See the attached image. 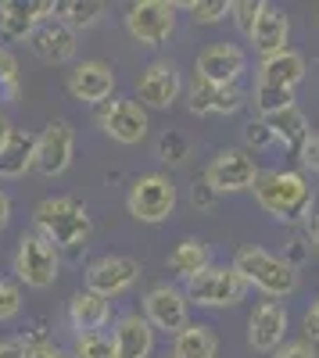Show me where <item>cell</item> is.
<instances>
[{
  "instance_id": "1",
  "label": "cell",
  "mask_w": 319,
  "mask_h": 358,
  "mask_svg": "<svg viewBox=\"0 0 319 358\" xmlns=\"http://www.w3.org/2000/svg\"><path fill=\"white\" fill-rule=\"evenodd\" d=\"M255 201L262 204V212L273 215L276 222L298 226L312 212L316 190H312L309 179L302 172H295V169H269V172H258Z\"/></svg>"
},
{
  "instance_id": "2",
  "label": "cell",
  "mask_w": 319,
  "mask_h": 358,
  "mask_svg": "<svg viewBox=\"0 0 319 358\" xmlns=\"http://www.w3.org/2000/svg\"><path fill=\"white\" fill-rule=\"evenodd\" d=\"M33 222H36V233L47 236V241L62 251H79L86 248V241H90L94 233V219L90 212H86V204L76 201V197H47L36 204L33 212Z\"/></svg>"
},
{
  "instance_id": "3",
  "label": "cell",
  "mask_w": 319,
  "mask_h": 358,
  "mask_svg": "<svg viewBox=\"0 0 319 358\" xmlns=\"http://www.w3.org/2000/svg\"><path fill=\"white\" fill-rule=\"evenodd\" d=\"M234 268L248 280V287L262 290L269 301H276V297H291L298 290V268L283 255H273L266 248H255V244L237 248Z\"/></svg>"
},
{
  "instance_id": "4",
  "label": "cell",
  "mask_w": 319,
  "mask_h": 358,
  "mask_svg": "<svg viewBox=\"0 0 319 358\" xmlns=\"http://www.w3.org/2000/svg\"><path fill=\"white\" fill-rule=\"evenodd\" d=\"M180 204V190L176 183L165 176V172H148V176H136L133 187L126 194V208L136 222H148V226H158L165 222Z\"/></svg>"
},
{
  "instance_id": "5",
  "label": "cell",
  "mask_w": 319,
  "mask_h": 358,
  "mask_svg": "<svg viewBox=\"0 0 319 358\" xmlns=\"http://www.w3.org/2000/svg\"><path fill=\"white\" fill-rule=\"evenodd\" d=\"M248 280L237 273L234 265H208L205 273L187 280V301L201 308H229L248 297Z\"/></svg>"
},
{
  "instance_id": "6",
  "label": "cell",
  "mask_w": 319,
  "mask_h": 358,
  "mask_svg": "<svg viewBox=\"0 0 319 358\" xmlns=\"http://www.w3.org/2000/svg\"><path fill=\"white\" fill-rule=\"evenodd\" d=\"M57 273H62L57 248L40 233H25L15 251V276L33 290H47V287H54Z\"/></svg>"
},
{
  "instance_id": "7",
  "label": "cell",
  "mask_w": 319,
  "mask_h": 358,
  "mask_svg": "<svg viewBox=\"0 0 319 358\" xmlns=\"http://www.w3.org/2000/svg\"><path fill=\"white\" fill-rule=\"evenodd\" d=\"M126 33L140 47H162L176 33V4L165 0H140L126 8Z\"/></svg>"
},
{
  "instance_id": "8",
  "label": "cell",
  "mask_w": 319,
  "mask_h": 358,
  "mask_svg": "<svg viewBox=\"0 0 319 358\" xmlns=\"http://www.w3.org/2000/svg\"><path fill=\"white\" fill-rule=\"evenodd\" d=\"M205 183L215 194H241V190H255L258 183V165L244 147H226L219 151L208 169H205Z\"/></svg>"
},
{
  "instance_id": "9",
  "label": "cell",
  "mask_w": 319,
  "mask_h": 358,
  "mask_svg": "<svg viewBox=\"0 0 319 358\" xmlns=\"http://www.w3.org/2000/svg\"><path fill=\"white\" fill-rule=\"evenodd\" d=\"M83 280H86V290H94L111 301V297L133 290V283L140 280V262L129 255H104V258L86 265Z\"/></svg>"
},
{
  "instance_id": "10",
  "label": "cell",
  "mask_w": 319,
  "mask_h": 358,
  "mask_svg": "<svg viewBox=\"0 0 319 358\" xmlns=\"http://www.w3.org/2000/svg\"><path fill=\"white\" fill-rule=\"evenodd\" d=\"M187 290L172 287V283H158L148 290V297H143V319H148L155 330H165L176 337L180 330H187L190 319H187Z\"/></svg>"
},
{
  "instance_id": "11",
  "label": "cell",
  "mask_w": 319,
  "mask_h": 358,
  "mask_svg": "<svg viewBox=\"0 0 319 358\" xmlns=\"http://www.w3.org/2000/svg\"><path fill=\"white\" fill-rule=\"evenodd\" d=\"M97 122L115 143H126V147L140 143L151 129L148 108H143L140 101H108L97 115Z\"/></svg>"
},
{
  "instance_id": "12",
  "label": "cell",
  "mask_w": 319,
  "mask_h": 358,
  "mask_svg": "<svg viewBox=\"0 0 319 358\" xmlns=\"http://www.w3.org/2000/svg\"><path fill=\"white\" fill-rule=\"evenodd\" d=\"M248 72V54L237 47V43H212L197 54V65H194V76L205 79V83H215V86H237V79Z\"/></svg>"
},
{
  "instance_id": "13",
  "label": "cell",
  "mask_w": 319,
  "mask_h": 358,
  "mask_svg": "<svg viewBox=\"0 0 319 358\" xmlns=\"http://www.w3.org/2000/svg\"><path fill=\"white\" fill-rule=\"evenodd\" d=\"M76 155V129L65 122V118H54V122L36 136V172L54 179L62 176L72 165Z\"/></svg>"
},
{
  "instance_id": "14",
  "label": "cell",
  "mask_w": 319,
  "mask_h": 358,
  "mask_svg": "<svg viewBox=\"0 0 319 358\" xmlns=\"http://www.w3.org/2000/svg\"><path fill=\"white\" fill-rule=\"evenodd\" d=\"M180 94H183V76H180V69L172 62H155V65L143 69L140 79H136V97H140L143 108L165 111V108H172L180 101Z\"/></svg>"
},
{
  "instance_id": "15",
  "label": "cell",
  "mask_w": 319,
  "mask_h": 358,
  "mask_svg": "<svg viewBox=\"0 0 319 358\" xmlns=\"http://www.w3.org/2000/svg\"><path fill=\"white\" fill-rule=\"evenodd\" d=\"M287 308L280 301H262L248 315V344L258 355H276L287 341Z\"/></svg>"
},
{
  "instance_id": "16",
  "label": "cell",
  "mask_w": 319,
  "mask_h": 358,
  "mask_svg": "<svg viewBox=\"0 0 319 358\" xmlns=\"http://www.w3.org/2000/svg\"><path fill=\"white\" fill-rule=\"evenodd\" d=\"M54 0H4L0 4V36L4 40H33L47 15H54Z\"/></svg>"
},
{
  "instance_id": "17",
  "label": "cell",
  "mask_w": 319,
  "mask_h": 358,
  "mask_svg": "<svg viewBox=\"0 0 319 358\" xmlns=\"http://www.w3.org/2000/svg\"><path fill=\"white\" fill-rule=\"evenodd\" d=\"M65 86H69V94L83 104H108L111 90H115V69L108 62H79L69 72Z\"/></svg>"
},
{
  "instance_id": "18",
  "label": "cell",
  "mask_w": 319,
  "mask_h": 358,
  "mask_svg": "<svg viewBox=\"0 0 319 358\" xmlns=\"http://www.w3.org/2000/svg\"><path fill=\"white\" fill-rule=\"evenodd\" d=\"M190 97V111L194 115H237L244 108V90L241 86H215L205 79H190L187 86Z\"/></svg>"
},
{
  "instance_id": "19",
  "label": "cell",
  "mask_w": 319,
  "mask_h": 358,
  "mask_svg": "<svg viewBox=\"0 0 319 358\" xmlns=\"http://www.w3.org/2000/svg\"><path fill=\"white\" fill-rule=\"evenodd\" d=\"M111 341H115V355L119 358H151V351H155V326L140 312H126V315L115 319Z\"/></svg>"
},
{
  "instance_id": "20",
  "label": "cell",
  "mask_w": 319,
  "mask_h": 358,
  "mask_svg": "<svg viewBox=\"0 0 319 358\" xmlns=\"http://www.w3.org/2000/svg\"><path fill=\"white\" fill-rule=\"evenodd\" d=\"M29 47H33V54L47 65H69L76 57V29H69L62 18H50L33 33Z\"/></svg>"
},
{
  "instance_id": "21",
  "label": "cell",
  "mask_w": 319,
  "mask_h": 358,
  "mask_svg": "<svg viewBox=\"0 0 319 358\" xmlns=\"http://www.w3.org/2000/svg\"><path fill=\"white\" fill-rule=\"evenodd\" d=\"M111 322V301L94 290H76L69 301V326L76 330V337L83 334H101L104 326Z\"/></svg>"
},
{
  "instance_id": "22",
  "label": "cell",
  "mask_w": 319,
  "mask_h": 358,
  "mask_svg": "<svg viewBox=\"0 0 319 358\" xmlns=\"http://www.w3.org/2000/svg\"><path fill=\"white\" fill-rule=\"evenodd\" d=\"M251 43H255V50H258L262 62H269V57H276L283 50H291V47H287V43H291V18H287L280 8L269 4L262 22H258V29L251 33Z\"/></svg>"
},
{
  "instance_id": "23",
  "label": "cell",
  "mask_w": 319,
  "mask_h": 358,
  "mask_svg": "<svg viewBox=\"0 0 319 358\" xmlns=\"http://www.w3.org/2000/svg\"><path fill=\"white\" fill-rule=\"evenodd\" d=\"M309 76V65L298 50H283L269 62L258 65V83L262 86H280V90H298Z\"/></svg>"
},
{
  "instance_id": "24",
  "label": "cell",
  "mask_w": 319,
  "mask_h": 358,
  "mask_svg": "<svg viewBox=\"0 0 319 358\" xmlns=\"http://www.w3.org/2000/svg\"><path fill=\"white\" fill-rule=\"evenodd\" d=\"M169 273L180 276L183 283L194 280L197 273H205V268L212 265V248L205 241H194V236H187V241H180L176 248H172V255L165 258Z\"/></svg>"
},
{
  "instance_id": "25",
  "label": "cell",
  "mask_w": 319,
  "mask_h": 358,
  "mask_svg": "<svg viewBox=\"0 0 319 358\" xmlns=\"http://www.w3.org/2000/svg\"><path fill=\"white\" fill-rule=\"evenodd\" d=\"M29 169H36V136L15 129L8 147L0 151V179H18Z\"/></svg>"
},
{
  "instance_id": "26",
  "label": "cell",
  "mask_w": 319,
  "mask_h": 358,
  "mask_svg": "<svg viewBox=\"0 0 319 358\" xmlns=\"http://www.w3.org/2000/svg\"><path fill=\"white\" fill-rule=\"evenodd\" d=\"M172 355L176 358H215L219 355V337L212 326L205 322H190L187 330L172 337Z\"/></svg>"
},
{
  "instance_id": "27",
  "label": "cell",
  "mask_w": 319,
  "mask_h": 358,
  "mask_svg": "<svg viewBox=\"0 0 319 358\" xmlns=\"http://www.w3.org/2000/svg\"><path fill=\"white\" fill-rule=\"evenodd\" d=\"M262 122L273 129L276 143L291 147V151H298V155H302L305 140L312 136V129H309V118L302 115V108H298V104H295V108H287V111H280V115H269V118H262Z\"/></svg>"
},
{
  "instance_id": "28",
  "label": "cell",
  "mask_w": 319,
  "mask_h": 358,
  "mask_svg": "<svg viewBox=\"0 0 319 358\" xmlns=\"http://www.w3.org/2000/svg\"><path fill=\"white\" fill-rule=\"evenodd\" d=\"M104 4L101 0H65V4H57V15L69 29H94L101 18H104Z\"/></svg>"
},
{
  "instance_id": "29",
  "label": "cell",
  "mask_w": 319,
  "mask_h": 358,
  "mask_svg": "<svg viewBox=\"0 0 319 358\" xmlns=\"http://www.w3.org/2000/svg\"><path fill=\"white\" fill-rule=\"evenodd\" d=\"M255 108L262 111V118L280 115V111H287V108H295V90H280V86L255 83Z\"/></svg>"
},
{
  "instance_id": "30",
  "label": "cell",
  "mask_w": 319,
  "mask_h": 358,
  "mask_svg": "<svg viewBox=\"0 0 319 358\" xmlns=\"http://www.w3.org/2000/svg\"><path fill=\"white\" fill-rule=\"evenodd\" d=\"M176 8H187L197 25H215L226 15H234V0H187V4H176Z\"/></svg>"
},
{
  "instance_id": "31",
  "label": "cell",
  "mask_w": 319,
  "mask_h": 358,
  "mask_svg": "<svg viewBox=\"0 0 319 358\" xmlns=\"http://www.w3.org/2000/svg\"><path fill=\"white\" fill-rule=\"evenodd\" d=\"M72 358H119V355H115V341L108 334H83L72 344Z\"/></svg>"
},
{
  "instance_id": "32",
  "label": "cell",
  "mask_w": 319,
  "mask_h": 358,
  "mask_svg": "<svg viewBox=\"0 0 319 358\" xmlns=\"http://www.w3.org/2000/svg\"><path fill=\"white\" fill-rule=\"evenodd\" d=\"M266 8H269L266 0H234V15H229V18H234V22H237V29L251 40V33L258 29V22H262Z\"/></svg>"
},
{
  "instance_id": "33",
  "label": "cell",
  "mask_w": 319,
  "mask_h": 358,
  "mask_svg": "<svg viewBox=\"0 0 319 358\" xmlns=\"http://www.w3.org/2000/svg\"><path fill=\"white\" fill-rule=\"evenodd\" d=\"M187 155H190V143L180 136V133H165L162 140H158V158L162 162H172V165H180V162H187Z\"/></svg>"
},
{
  "instance_id": "34",
  "label": "cell",
  "mask_w": 319,
  "mask_h": 358,
  "mask_svg": "<svg viewBox=\"0 0 319 358\" xmlns=\"http://www.w3.org/2000/svg\"><path fill=\"white\" fill-rule=\"evenodd\" d=\"M22 312V290L11 280H0V322H11Z\"/></svg>"
},
{
  "instance_id": "35",
  "label": "cell",
  "mask_w": 319,
  "mask_h": 358,
  "mask_svg": "<svg viewBox=\"0 0 319 358\" xmlns=\"http://www.w3.org/2000/svg\"><path fill=\"white\" fill-rule=\"evenodd\" d=\"M244 151L251 155V151H266V147H273L276 143V136H273V129L262 122V118H258V122H248L244 126Z\"/></svg>"
},
{
  "instance_id": "36",
  "label": "cell",
  "mask_w": 319,
  "mask_h": 358,
  "mask_svg": "<svg viewBox=\"0 0 319 358\" xmlns=\"http://www.w3.org/2000/svg\"><path fill=\"white\" fill-rule=\"evenodd\" d=\"M190 204H194V212H215V204H219V194L205 183V176L194 179V187H190Z\"/></svg>"
},
{
  "instance_id": "37",
  "label": "cell",
  "mask_w": 319,
  "mask_h": 358,
  "mask_svg": "<svg viewBox=\"0 0 319 358\" xmlns=\"http://www.w3.org/2000/svg\"><path fill=\"white\" fill-rule=\"evenodd\" d=\"M273 358H319V355H316V344L312 341H287Z\"/></svg>"
},
{
  "instance_id": "38",
  "label": "cell",
  "mask_w": 319,
  "mask_h": 358,
  "mask_svg": "<svg viewBox=\"0 0 319 358\" xmlns=\"http://www.w3.org/2000/svg\"><path fill=\"white\" fill-rule=\"evenodd\" d=\"M11 83H18V57L8 47H0V86H11Z\"/></svg>"
},
{
  "instance_id": "39",
  "label": "cell",
  "mask_w": 319,
  "mask_h": 358,
  "mask_svg": "<svg viewBox=\"0 0 319 358\" xmlns=\"http://www.w3.org/2000/svg\"><path fill=\"white\" fill-rule=\"evenodd\" d=\"M298 158H302L305 169H312V172L319 176V133H312V136L305 140V147H302V155H298Z\"/></svg>"
},
{
  "instance_id": "40",
  "label": "cell",
  "mask_w": 319,
  "mask_h": 358,
  "mask_svg": "<svg viewBox=\"0 0 319 358\" xmlns=\"http://www.w3.org/2000/svg\"><path fill=\"white\" fill-rule=\"evenodd\" d=\"M302 330H305V341H319V297L309 305V312H305V319H302Z\"/></svg>"
},
{
  "instance_id": "41",
  "label": "cell",
  "mask_w": 319,
  "mask_h": 358,
  "mask_svg": "<svg viewBox=\"0 0 319 358\" xmlns=\"http://www.w3.org/2000/svg\"><path fill=\"white\" fill-rule=\"evenodd\" d=\"M25 358H72L65 348H57L54 341H43V344H33L29 348V355Z\"/></svg>"
},
{
  "instance_id": "42",
  "label": "cell",
  "mask_w": 319,
  "mask_h": 358,
  "mask_svg": "<svg viewBox=\"0 0 319 358\" xmlns=\"http://www.w3.org/2000/svg\"><path fill=\"white\" fill-rule=\"evenodd\" d=\"M25 355H29L25 337H4L0 341V358H25Z\"/></svg>"
},
{
  "instance_id": "43",
  "label": "cell",
  "mask_w": 319,
  "mask_h": 358,
  "mask_svg": "<svg viewBox=\"0 0 319 358\" xmlns=\"http://www.w3.org/2000/svg\"><path fill=\"white\" fill-rule=\"evenodd\" d=\"M8 222H11V197L0 190V229H4Z\"/></svg>"
},
{
  "instance_id": "44",
  "label": "cell",
  "mask_w": 319,
  "mask_h": 358,
  "mask_svg": "<svg viewBox=\"0 0 319 358\" xmlns=\"http://www.w3.org/2000/svg\"><path fill=\"white\" fill-rule=\"evenodd\" d=\"M15 136V126L8 122V118L4 115H0V151H4V147H8V140Z\"/></svg>"
},
{
  "instance_id": "45",
  "label": "cell",
  "mask_w": 319,
  "mask_h": 358,
  "mask_svg": "<svg viewBox=\"0 0 319 358\" xmlns=\"http://www.w3.org/2000/svg\"><path fill=\"white\" fill-rule=\"evenodd\" d=\"M309 244H312V251L319 255V219L312 222V229H309Z\"/></svg>"
},
{
  "instance_id": "46",
  "label": "cell",
  "mask_w": 319,
  "mask_h": 358,
  "mask_svg": "<svg viewBox=\"0 0 319 358\" xmlns=\"http://www.w3.org/2000/svg\"><path fill=\"white\" fill-rule=\"evenodd\" d=\"M162 358H176V355H172V351H169V355H162Z\"/></svg>"
},
{
  "instance_id": "47",
  "label": "cell",
  "mask_w": 319,
  "mask_h": 358,
  "mask_svg": "<svg viewBox=\"0 0 319 358\" xmlns=\"http://www.w3.org/2000/svg\"><path fill=\"white\" fill-rule=\"evenodd\" d=\"M316 83H319V65H316Z\"/></svg>"
}]
</instances>
